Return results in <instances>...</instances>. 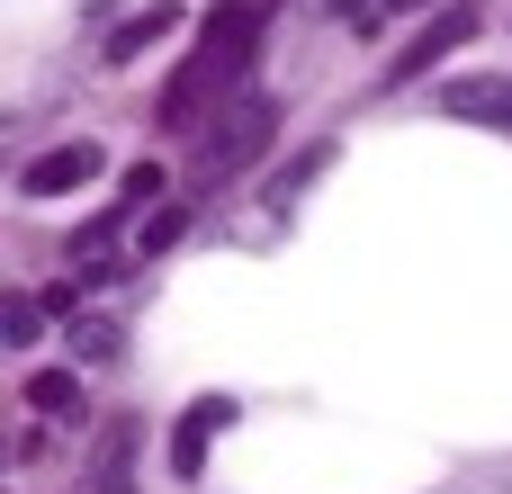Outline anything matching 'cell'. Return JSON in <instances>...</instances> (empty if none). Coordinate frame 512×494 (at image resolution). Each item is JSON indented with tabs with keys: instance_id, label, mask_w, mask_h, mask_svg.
Here are the masks:
<instances>
[{
	"instance_id": "obj_1",
	"label": "cell",
	"mask_w": 512,
	"mask_h": 494,
	"mask_svg": "<svg viewBox=\"0 0 512 494\" xmlns=\"http://www.w3.org/2000/svg\"><path fill=\"white\" fill-rule=\"evenodd\" d=\"M252 54H261V0H216L198 18V45L180 54V72L162 81V126H207L243 90Z\"/></svg>"
},
{
	"instance_id": "obj_2",
	"label": "cell",
	"mask_w": 512,
	"mask_h": 494,
	"mask_svg": "<svg viewBox=\"0 0 512 494\" xmlns=\"http://www.w3.org/2000/svg\"><path fill=\"white\" fill-rule=\"evenodd\" d=\"M270 135H279V99H261V90H234V99L216 108V126L198 135V180L216 189V180H234V171H252Z\"/></svg>"
},
{
	"instance_id": "obj_3",
	"label": "cell",
	"mask_w": 512,
	"mask_h": 494,
	"mask_svg": "<svg viewBox=\"0 0 512 494\" xmlns=\"http://www.w3.org/2000/svg\"><path fill=\"white\" fill-rule=\"evenodd\" d=\"M108 162H99V144L90 135H72V144H45L27 171H18V198H72V189H90Z\"/></svg>"
},
{
	"instance_id": "obj_4",
	"label": "cell",
	"mask_w": 512,
	"mask_h": 494,
	"mask_svg": "<svg viewBox=\"0 0 512 494\" xmlns=\"http://www.w3.org/2000/svg\"><path fill=\"white\" fill-rule=\"evenodd\" d=\"M441 117L504 126V135H512V72H459V81H441Z\"/></svg>"
},
{
	"instance_id": "obj_5",
	"label": "cell",
	"mask_w": 512,
	"mask_h": 494,
	"mask_svg": "<svg viewBox=\"0 0 512 494\" xmlns=\"http://www.w3.org/2000/svg\"><path fill=\"white\" fill-rule=\"evenodd\" d=\"M225 423H234V405H225V396H198V405L171 423V477H207V450H216Z\"/></svg>"
},
{
	"instance_id": "obj_6",
	"label": "cell",
	"mask_w": 512,
	"mask_h": 494,
	"mask_svg": "<svg viewBox=\"0 0 512 494\" xmlns=\"http://www.w3.org/2000/svg\"><path fill=\"white\" fill-rule=\"evenodd\" d=\"M135 441H144L135 414H117V423L99 432V450H90V494H144L135 486Z\"/></svg>"
},
{
	"instance_id": "obj_7",
	"label": "cell",
	"mask_w": 512,
	"mask_h": 494,
	"mask_svg": "<svg viewBox=\"0 0 512 494\" xmlns=\"http://www.w3.org/2000/svg\"><path fill=\"white\" fill-rule=\"evenodd\" d=\"M468 27H477V0H459L450 18H432V27H423V36H414V45H405V54L387 63V81H414V72H432V63H441V54H450V45L468 36Z\"/></svg>"
},
{
	"instance_id": "obj_8",
	"label": "cell",
	"mask_w": 512,
	"mask_h": 494,
	"mask_svg": "<svg viewBox=\"0 0 512 494\" xmlns=\"http://www.w3.org/2000/svg\"><path fill=\"white\" fill-rule=\"evenodd\" d=\"M171 27H180V0H153V9H135V18L108 36V63H135V54H144V45H162Z\"/></svg>"
},
{
	"instance_id": "obj_9",
	"label": "cell",
	"mask_w": 512,
	"mask_h": 494,
	"mask_svg": "<svg viewBox=\"0 0 512 494\" xmlns=\"http://www.w3.org/2000/svg\"><path fill=\"white\" fill-rule=\"evenodd\" d=\"M63 342H72V360H81V369H108V360L126 351L108 315H72V324H63Z\"/></svg>"
},
{
	"instance_id": "obj_10",
	"label": "cell",
	"mask_w": 512,
	"mask_h": 494,
	"mask_svg": "<svg viewBox=\"0 0 512 494\" xmlns=\"http://www.w3.org/2000/svg\"><path fill=\"white\" fill-rule=\"evenodd\" d=\"M27 405H36L45 423L81 414V369H36V378H27Z\"/></svg>"
},
{
	"instance_id": "obj_11",
	"label": "cell",
	"mask_w": 512,
	"mask_h": 494,
	"mask_svg": "<svg viewBox=\"0 0 512 494\" xmlns=\"http://www.w3.org/2000/svg\"><path fill=\"white\" fill-rule=\"evenodd\" d=\"M180 225H189V207H135V261L171 252V243H180Z\"/></svg>"
},
{
	"instance_id": "obj_12",
	"label": "cell",
	"mask_w": 512,
	"mask_h": 494,
	"mask_svg": "<svg viewBox=\"0 0 512 494\" xmlns=\"http://www.w3.org/2000/svg\"><path fill=\"white\" fill-rule=\"evenodd\" d=\"M324 9H333L342 27H387L396 9H432V0H324Z\"/></svg>"
},
{
	"instance_id": "obj_13",
	"label": "cell",
	"mask_w": 512,
	"mask_h": 494,
	"mask_svg": "<svg viewBox=\"0 0 512 494\" xmlns=\"http://www.w3.org/2000/svg\"><path fill=\"white\" fill-rule=\"evenodd\" d=\"M36 324H45V297H9V315H0L9 351H27V342H36Z\"/></svg>"
},
{
	"instance_id": "obj_14",
	"label": "cell",
	"mask_w": 512,
	"mask_h": 494,
	"mask_svg": "<svg viewBox=\"0 0 512 494\" xmlns=\"http://www.w3.org/2000/svg\"><path fill=\"white\" fill-rule=\"evenodd\" d=\"M468 494H512V486H468Z\"/></svg>"
}]
</instances>
